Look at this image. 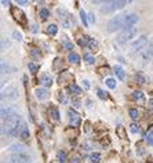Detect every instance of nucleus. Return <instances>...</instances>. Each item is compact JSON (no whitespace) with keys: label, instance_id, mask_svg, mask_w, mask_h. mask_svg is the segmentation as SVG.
<instances>
[{"label":"nucleus","instance_id":"7","mask_svg":"<svg viewBox=\"0 0 153 163\" xmlns=\"http://www.w3.org/2000/svg\"><path fill=\"white\" fill-rule=\"evenodd\" d=\"M146 46H148V37L146 36H139V37L131 44V53L142 51Z\"/></svg>","mask_w":153,"mask_h":163},{"label":"nucleus","instance_id":"29","mask_svg":"<svg viewBox=\"0 0 153 163\" xmlns=\"http://www.w3.org/2000/svg\"><path fill=\"white\" fill-rule=\"evenodd\" d=\"M10 71H13V69L10 68V65H8L7 62L2 61V75H4V73H10Z\"/></svg>","mask_w":153,"mask_h":163},{"label":"nucleus","instance_id":"28","mask_svg":"<svg viewBox=\"0 0 153 163\" xmlns=\"http://www.w3.org/2000/svg\"><path fill=\"white\" fill-rule=\"evenodd\" d=\"M90 160H91V163H101V155L98 152H94L90 155Z\"/></svg>","mask_w":153,"mask_h":163},{"label":"nucleus","instance_id":"11","mask_svg":"<svg viewBox=\"0 0 153 163\" xmlns=\"http://www.w3.org/2000/svg\"><path fill=\"white\" fill-rule=\"evenodd\" d=\"M17 111H18V108L15 107V105H11V107H6V108H2V119L3 120H6V119H8L10 116H13V115H17Z\"/></svg>","mask_w":153,"mask_h":163},{"label":"nucleus","instance_id":"37","mask_svg":"<svg viewBox=\"0 0 153 163\" xmlns=\"http://www.w3.org/2000/svg\"><path fill=\"white\" fill-rule=\"evenodd\" d=\"M128 113H130V116L133 117L134 120L139 117V113H138V111H137V109H130V111H128Z\"/></svg>","mask_w":153,"mask_h":163},{"label":"nucleus","instance_id":"32","mask_svg":"<svg viewBox=\"0 0 153 163\" xmlns=\"http://www.w3.org/2000/svg\"><path fill=\"white\" fill-rule=\"evenodd\" d=\"M83 58H84V61L87 62V64H94V62H95L94 56H91V54H88V53H86L84 56H83Z\"/></svg>","mask_w":153,"mask_h":163},{"label":"nucleus","instance_id":"24","mask_svg":"<svg viewBox=\"0 0 153 163\" xmlns=\"http://www.w3.org/2000/svg\"><path fill=\"white\" fill-rule=\"evenodd\" d=\"M29 56L32 57L33 59H39L40 57H42V54H40V50H39V49L30 47V49H29Z\"/></svg>","mask_w":153,"mask_h":163},{"label":"nucleus","instance_id":"9","mask_svg":"<svg viewBox=\"0 0 153 163\" xmlns=\"http://www.w3.org/2000/svg\"><path fill=\"white\" fill-rule=\"evenodd\" d=\"M6 163H32V160L25 153H14Z\"/></svg>","mask_w":153,"mask_h":163},{"label":"nucleus","instance_id":"50","mask_svg":"<svg viewBox=\"0 0 153 163\" xmlns=\"http://www.w3.org/2000/svg\"><path fill=\"white\" fill-rule=\"evenodd\" d=\"M84 126H86V127H84V131H86V133H88V131H90V122H86Z\"/></svg>","mask_w":153,"mask_h":163},{"label":"nucleus","instance_id":"30","mask_svg":"<svg viewBox=\"0 0 153 163\" xmlns=\"http://www.w3.org/2000/svg\"><path fill=\"white\" fill-rule=\"evenodd\" d=\"M80 20H82V22L84 24V26L87 28V26H88V15L86 14V11H84V10L80 11Z\"/></svg>","mask_w":153,"mask_h":163},{"label":"nucleus","instance_id":"49","mask_svg":"<svg viewBox=\"0 0 153 163\" xmlns=\"http://www.w3.org/2000/svg\"><path fill=\"white\" fill-rule=\"evenodd\" d=\"M88 21H90V22H95V17H94V14H88Z\"/></svg>","mask_w":153,"mask_h":163},{"label":"nucleus","instance_id":"35","mask_svg":"<svg viewBox=\"0 0 153 163\" xmlns=\"http://www.w3.org/2000/svg\"><path fill=\"white\" fill-rule=\"evenodd\" d=\"M66 10H64V8H57V15H58V18L59 20H64V18H65V17L64 15H66Z\"/></svg>","mask_w":153,"mask_h":163},{"label":"nucleus","instance_id":"8","mask_svg":"<svg viewBox=\"0 0 153 163\" xmlns=\"http://www.w3.org/2000/svg\"><path fill=\"white\" fill-rule=\"evenodd\" d=\"M153 58V46L149 44L141 51V59H142V65H146L149 61H152Z\"/></svg>","mask_w":153,"mask_h":163},{"label":"nucleus","instance_id":"25","mask_svg":"<svg viewBox=\"0 0 153 163\" xmlns=\"http://www.w3.org/2000/svg\"><path fill=\"white\" fill-rule=\"evenodd\" d=\"M68 61L72 62V64H77L79 61H80V57H79V54H76V53H69L68 54Z\"/></svg>","mask_w":153,"mask_h":163},{"label":"nucleus","instance_id":"16","mask_svg":"<svg viewBox=\"0 0 153 163\" xmlns=\"http://www.w3.org/2000/svg\"><path fill=\"white\" fill-rule=\"evenodd\" d=\"M135 80H137L139 85H146L148 82H149V78H148L146 73H143V72H138L137 75H135Z\"/></svg>","mask_w":153,"mask_h":163},{"label":"nucleus","instance_id":"43","mask_svg":"<svg viewBox=\"0 0 153 163\" xmlns=\"http://www.w3.org/2000/svg\"><path fill=\"white\" fill-rule=\"evenodd\" d=\"M57 156H58V159H59V162H64L65 160V152H62V151H59L58 153H57Z\"/></svg>","mask_w":153,"mask_h":163},{"label":"nucleus","instance_id":"39","mask_svg":"<svg viewBox=\"0 0 153 163\" xmlns=\"http://www.w3.org/2000/svg\"><path fill=\"white\" fill-rule=\"evenodd\" d=\"M13 37L15 40H18V42H21V40H22V35H21L20 30H14V32H13Z\"/></svg>","mask_w":153,"mask_h":163},{"label":"nucleus","instance_id":"54","mask_svg":"<svg viewBox=\"0 0 153 163\" xmlns=\"http://www.w3.org/2000/svg\"><path fill=\"white\" fill-rule=\"evenodd\" d=\"M36 28H37V25H36V24H33V25H32V32L33 33L37 32V29H36Z\"/></svg>","mask_w":153,"mask_h":163},{"label":"nucleus","instance_id":"36","mask_svg":"<svg viewBox=\"0 0 153 163\" xmlns=\"http://www.w3.org/2000/svg\"><path fill=\"white\" fill-rule=\"evenodd\" d=\"M28 69H29V71L32 72V73H36V72L39 71V66L35 65L33 62H29V64H28Z\"/></svg>","mask_w":153,"mask_h":163},{"label":"nucleus","instance_id":"19","mask_svg":"<svg viewBox=\"0 0 153 163\" xmlns=\"http://www.w3.org/2000/svg\"><path fill=\"white\" fill-rule=\"evenodd\" d=\"M145 141H146L149 145H153V124L148 127L146 133H145Z\"/></svg>","mask_w":153,"mask_h":163},{"label":"nucleus","instance_id":"18","mask_svg":"<svg viewBox=\"0 0 153 163\" xmlns=\"http://www.w3.org/2000/svg\"><path fill=\"white\" fill-rule=\"evenodd\" d=\"M48 113H50V116H51V119L54 122H59L61 117H59V111H58V108H57V107H51V108H50Z\"/></svg>","mask_w":153,"mask_h":163},{"label":"nucleus","instance_id":"53","mask_svg":"<svg viewBox=\"0 0 153 163\" xmlns=\"http://www.w3.org/2000/svg\"><path fill=\"white\" fill-rule=\"evenodd\" d=\"M2 4H3L4 7H7V6H10V2H8V0H3V2H2Z\"/></svg>","mask_w":153,"mask_h":163},{"label":"nucleus","instance_id":"22","mask_svg":"<svg viewBox=\"0 0 153 163\" xmlns=\"http://www.w3.org/2000/svg\"><path fill=\"white\" fill-rule=\"evenodd\" d=\"M90 40H91V37H88V36H80L77 39V43L80 44L82 47H87L88 44H90Z\"/></svg>","mask_w":153,"mask_h":163},{"label":"nucleus","instance_id":"55","mask_svg":"<svg viewBox=\"0 0 153 163\" xmlns=\"http://www.w3.org/2000/svg\"><path fill=\"white\" fill-rule=\"evenodd\" d=\"M148 105H149V109H153V98L152 100H149V104Z\"/></svg>","mask_w":153,"mask_h":163},{"label":"nucleus","instance_id":"12","mask_svg":"<svg viewBox=\"0 0 153 163\" xmlns=\"http://www.w3.org/2000/svg\"><path fill=\"white\" fill-rule=\"evenodd\" d=\"M39 83L43 86V87H51L52 86V78L50 75H47V73H43V75L39 76Z\"/></svg>","mask_w":153,"mask_h":163},{"label":"nucleus","instance_id":"3","mask_svg":"<svg viewBox=\"0 0 153 163\" xmlns=\"http://www.w3.org/2000/svg\"><path fill=\"white\" fill-rule=\"evenodd\" d=\"M138 30L135 26H128V28H126V29H123L120 33H119L117 36V42L120 43V44H124V43L130 42L131 39H134L135 36H137Z\"/></svg>","mask_w":153,"mask_h":163},{"label":"nucleus","instance_id":"51","mask_svg":"<svg viewBox=\"0 0 153 163\" xmlns=\"http://www.w3.org/2000/svg\"><path fill=\"white\" fill-rule=\"evenodd\" d=\"M101 73H109V68H99Z\"/></svg>","mask_w":153,"mask_h":163},{"label":"nucleus","instance_id":"6","mask_svg":"<svg viewBox=\"0 0 153 163\" xmlns=\"http://www.w3.org/2000/svg\"><path fill=\"white\" fill-rule=\"evenodd\" d=\"M11 15L14 17V20L17 21V22L20 24V25L22 26H28V21H26V15L25 13H23L21 8H18V7H11Z\"/></svg>","mask_w":153,"mask_h":163},{"label":"nucleus","instance_id":"42","mask_svg":"<svg viewBox=\"0 0 153 163\" xmlns=\"http://www.w3.org/2000/svg\"><path fill=\"white\" fill-rule=\"evenodd\" d=\"M130 131L131 133H138V131H139V127H138L135 123H133V124H130Z\"/></svg>","mask_w":153,"mask_h":163},{"label":"nucleus","instance_id":"46","mask_svg":"<svg viewBox=\"0 0 153 163\" xmlns=\"http://www.w3.org/2000/svg\"><path fill=\"white\" fill-rule=\"evenodd\" d=\"M8 46H10V43L7 42L6 39H3V40H2V50H4V49H6V47H8Z\"/></svg>","mask_w":153,"mask_h":163},{"label":"nucleus","instance_id":"34","mask_svg":"<svg viewBox=\"0 0 153 163\" xmlns=\"http://www.w3.org/2000/svg\"><path fill=\"white\" fill-rule=\"evenodd\" d=\"M58 100L62 104H68V97H66L65 93H58Z\"/></svg>","mask_w":153,"mask_h":163},{"label":"nucleus","instance_id":"31","mask_svg":"<svg viewBox=\"0 0 153 163\" xmlns=\"http://www.w3.org/2000/svg\"><path fill=\"white\" fill-rule=\"evenodd\" d=\"M82 148L84 151H91V149H94V144L90 142V141H84V142L82 144Z\"/></svg>","mask_w":153,"mask_h":163},{"label":"nucleus","instance_id":"38","mask_svg":"<svg viewBox=\"0 0 153 163\" xmlns=\"http://www.w3.org/2000/svg\"><path fill=\"white\" fill-rule=\"evenodd\" d=\"M116 133H117V136L120 138H126V131H124V127H117V130H116Z\"/></svg>","mask_w":153,"mask_h":163},{"label":"nucleus","instance_id":"13","mask_svg":"<svg viewBox=\"0 0 153 163\" xmlns=\"http://www.w3.org/2000/svg\"><path fill=\"white\" fill-rule=\"evenodd\" d=\"M35 95L37 100L43 101V100H47V98H48V91H47V88H44V87H39L35 90Z\"/></svg>","mask_w":153,"mask_h":163},{"label":"nucleus","instance_id":"10","mask_svg":"<svg viewBox=\"0 0 153 163\" xmlns=\"http://www.w3.org/2000/svg\"><path fill=\"white\" fill-rule=\"evenodd\" d=\"M68 116H69V123H70V126L77 127L79 124H80V115H79L75 109H69Z\"/></svg>","mask_w":153,"mask_h":163},{"label":"nucleus","instance_id":"15","mask_svg":"<svg viewBox=\"0 0 153 163\" xmlns=\"http://www.w3.org/2000/svg\"><path fill=\"white\" fill-rule=\"evenodd\" d=\"M138 20H139V18H138L137 14H127V17H126V28L134 26L138 22Z\"/></svg>","mask_w":153,"mask_h":163},{"label":"nucleus","instance_id":"1","mask_svg":"<svg viewBox=\"0 0 153 163\" xmlns=\"http://www.w3.org/2000/svg\"><path fill=\"white\" fill-rule=\"evenodd\" d=\"M25 122L22 120V117L20 115H13L10 116L8 119H6L3 123V129H2V133H6L7 136H10V137H17V136H20V130L22 127V124Z\"/></svg>","mask_w":153,"mask_h":163},{"label":"nucleus","instance_id":"40","mask_svg":"<svg viewBox=\"0 0 153 163\" xmlns=\"http://www.w3.org/2000/svg\"><path fill=\"white\" fill-rule=\"evenodd\" d=\"M98 97L101 98V100H106L108 98V93H105L104 90H101V88H98Z\"/></svg>","mask_w":153,"mask_h":163},{"label":"nucleus","instance_id":"20","mask_svg":"<svg viewBox=\"0 0 153 163\" xmlns=\"http://www.w3.org/2000/svg\"><path fill=\"white\" fill-rule=\"evenodd\" d=\"M113 73L116 76H117L120 80H124V78H126V73H124V69L121 68L120 65H114V68H113Z\"/></svg>","mask_w":153,"mask_h":163},{"label":"nucleus","instance_id":"14","mask_svg":"<svg viewBox=\"0 0 153 163\" xmlns=\"http://www.w3.org/2000/svg\"><path fill=\"white\" fill-rule=\"evenodd\" d=\"M7 149L10 151V152H14V153H22L25 148H23V145L20 142H13L7 147Z\"/></svg>","mask_w":153,"mask_h":163},{"label":"nucleus","instance_id":"45","mask_svg":"<svg viewBox=\"0 0 153 163\" xmlns=\"http://www.w3.org/2000/svg\"><path fill=\"white\" fill-rule=\"evenodd\" d=\"M82 160H80V158H77V156H73V158H70V160H69V163H80Z\"/></svg>","mask_w":153,"mask_h":163},{"label":"nucleus","instance_id":"52","mask_svg":"<svg viewBox=\"0 0 153 163\" xmlns=\"http://www.w3.org/2000/svg\"><path fill=\"white\" fill-rule=\"evenodd\" d=\"M17 4H20V6H23V4H28V2H25V0H18V2H17Z\"/></svg>","mask_w":153,"mask_h":163},{"label":"nucleus","instance_id":"2","mask_svg":"<svg viewBox=\"0 0 153 163\" xmlns=\"http://www.w3.org/2000/svg\"><path fill=\"white\" fill-rule=\"evenodd\" d=\"M126 17H127V14H119V15L113 17L108 24V30L109 32H116L121 28L126 29Z\"/></svg>","mask_w":153,"mask_h":163},{"label":"nucleus","instance_id":"23","mask_svg":"<svg viewBox=\"0 0 153 163\" xmlns=\"http://www.w3.org/2000/svg\"><path fill=\"white\" fill-rule=\"evenodd\" d=\"M57 32H58V28H57L55 24H50V25H47V28H46V33H47V35L54 36Z\"/></svg>","mask_w":153,"mask_h":163},{"label":"nucleus","instance_id":"47","mask_svg":"<svg viewBox=\"0 0 153 163\" xmlns=\"http://www.w3.org/2000/svg\"><path fill=\"white\" fill-rule=\"evenodd\" d=\"M88 46L91 47V49H94V47H97V46H98V43L95 42L94 39H91V40H90V44H88Z\"/></svg>","mask_w":153,"mask_h":163},{"label":"nucleus","instance_id":"44","mask_svg":"<svg viewBox=\"0 0 153 163\" xmlns=\"http://www.w3.org/2000/svg\"><path fill=\"white\" fill-rule=\"evenodd\" d=\"M72 104H73V107H75V108H79V107H80V100L73 98V100H72Z\"/></svg>","mask_w":153,"mask_h":163},{"label":"nucleus","instance_id":"21","mask_svg":"<svg viewBox=\"0 0 153 163\" xmlns=\"http://www.w3.org/2000/svg\"><path fill=\"white\" fill-rule=\"evenodd\" d=\"M69 91H70L72 94L79 95V94H82V93H83V88H82V87H79V86H77V85H75V83H72V85L69 86Z\"/></svg>","mask_w":153,"mask_h":163},{"label":"nucleus","instance_id":"41","mask_svg":"<svg viewBox=\"0 0 153 163\" xmlns=\"http://www.w3.org/2000/svg\"><path fill=\"white\" fill-rule=\"evenodd\" d=\"M62 46L65 47V49H68V50H73V44H72L70 42H68V40H64Z\"/></svg>","mask_w":153,"mask_h":163},{"label":"nucleus","instance_id":"17","mask_svg":"<svg viewBox=\"0 0 153 163\" xmlns=\"http://www.w3.org/2000/svg\"><path fill=\"white\" fill-rule=\"evenodd\" d=\"M18 137H20L21 140H23V141L29 138V129H28L26 123L22 124V127H21V130H20V136H18Z\"/></svg>","mask_w":153,"mask_h":163},{"label":"nucleus","instance_id":"26","mask_svg":"<svg viewBox=\"0 0 153 163\" xmlns=\"http://www.w3.org/2000/svg\"><path fill=\"white\" fill-rule=\"evenodd\" d=\"M131 98H133L134 101H143V98H145V94H143L142 91H139V90H137V91H134V93H133Z\"/></svg>","mask_w":153,"mask_h":163},{"label":"nucleus","instance_id":"48","mask_svg":"<svg viewBox=\"0 0 153 163\" xmlns=\"http://www.w3.org/2000/svg\"><path fill=\"white\" fill-rule=\"evenodd\" d=\"M83 87H84L86 90H88V88H90V82L84 79V80H83Z\"/></svg>","mask_w":153,"mask_h":163},{"label":"nucleus","instance_id":"27","mask_svg":"<svg viewBox=\"0 0 153 163\" xmlns=\"http://www.w3.org/2000/svg\"><path fill=\"white\" fill-rule=\"evenodd\" d=\"M39 17L42 18V21H46L47 18L50 17V11L43 7V8H40V10H39Z\"/></svg>","mask_w":153,"mask_h":163},{"label":"nucleus","instance_id":"33","mask_svg":"<svg viewBox=\"0 0 153 163\" xmlns=\"http://www.w3.org/2000/svg\"><path fill=\"white\" fill-rule=\"evenodd\" d=\"M105 83H106V86H108L109 88H116V80H114V79L108 78Z\"/></svg>","mask_w":153,"mask_h":163},{"label":"nucleus","instance_id":"5","mask_svg":"<svg viewBox=\"0 0 153 163\" xmlns=\"http://www.w3.org/2000/svg\"><path fill=\"white\" fill-rule=\"evenodd\" d=\"M128 2L126 0H117V2H108L106 6L102 7L101 11L102 13H111V11H114V10H119V8H123L124 6H127Z\"/></svg>","mask_w":153,"mask_h":163},{"label":"nucleus","instance_id":"4","mask_svg":"<svg viewBox=\"0 0 153 163\" xmlns=\"http://www.w3.org/2000/svg\"><path fill=\"white\" fill-rule=\"evenodd\" d=\"M20 97V93L14 86H8V87L3 88L2 91V100H7V101H15Z\"/></svg>","mask_w":153,"mask_h":163}]
</instances>
